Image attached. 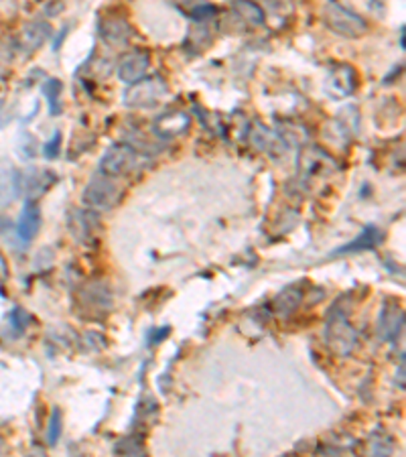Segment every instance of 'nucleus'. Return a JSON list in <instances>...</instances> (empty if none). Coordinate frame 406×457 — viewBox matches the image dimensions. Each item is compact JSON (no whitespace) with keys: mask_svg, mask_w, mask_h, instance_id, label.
I'll list each match as a JSON object with an SVG mask.
<instances>
[{"mask_svg":"<svg viewBox=\"0 0 406 457\" xmlns=\"http://www.w3.org/2000/svg\"><path fill=\"white\" fill-rule=\"evenodd\" d=\"M120 199L122 189L118 187V183L112 181V177H106V175L92 177V181L83 187V194H81L83 206L92 211H110L118 206Z\"/></svg>","mask_w":406,"mask_h":457,"instance_id":"nucleus-1","label":"nucleus"},{"mask_svg":"<svg viewBox=\"0 0 406 457\" xmlns=\"http://www.w3.org/2000/svg\"><path fill=\"white\" fill-rule=\"evenodd\" d=\"M323 19L327 27L335 31L341 37H352L358 39L368 31V23L362 14H358L352 9L338 4V2H327L323 6Z\"/></svg>","mask_w":406,"mask_h":457,"instance_id":"nucleus-2","label":"nucleus"},{"mask_svg":"<svg viewBox=\"0 0 406 457\" xmlns=\"http://www.w3.org/2000/svg\"><path fill=\"white\" fill-rule=\"evenodd\" d=\"M165 94H167V82L161 75H150L132 83L124 92V104L128 108H152L161 102Z\"/></svg>","mask_w":406,"mask_h":457,"instance_id":"nucleus-3","label":"nucleus"},{"mask_svg":"<svg viewBox=\"0 0 406 457\" xmlns=\"http://www.w3.org/2000/svg\"><path fill=\"white\" fill-rule=\"evenodd\" d=\"M138 167V152L126 142L112 145L100 159V171L106 177H124Z\"/></svg>","mask_w":406,"mask_h":457,"instance_id":"nucleus-4","label":"nucleus"},{"mask_svg":"<svg viewBox=\"0 0 406 457\" xmlns=\"http://www.w3.org/2000/svg\"><path fill=\"white\" fill-rule=\"evenodd\" d=\"M325 340L329 347L339 356H350L358 346V333L350 325L345 315H341V313H335L329 319L327 330H325Z\"/></svg>","mask_w":406,"mask_h":457,"instance_id":"nucleus-5","label":"nucleus"},{"mask_svg":"<svg viewBox=\"0 0 406 457\" xmlns=\"http://www.w3.org/2000/svg\"><path fill=\"white\" fill-rule=\"evenodd\" d=\"M69 234L78 242H92L100 232V218L92 209H71L68 216Z\"/></svg>","mask_w":406,"mask_h":457,"instance_id":"nucleus-6","label":"nucleus"},{"mask_svg":"<svg viewBox=\"0 0 406 457\" xmlns=\"http://www.w3.org/2000/svg\"><path fill=\"white\" fill-rule=\"evenodd\" d=\"M57 181V175L47 169H28L25 173H19V189L28 199L35 201V197L47 194Z\"/></svg>","mask_w":406,"mask_h":457,"instance_id":"nucleus-7","label":"nucleus"},{"mask_svg":"<svg viewBox=\"0 0 406 457\" xmlns=\"http://www.w3.org/2000/svg\"><path fill=\"white\" fill-rule=\"evenodd\" d=\"M191 126V116L185 110H171L161 114L155 125H152V132L161 139H175L181 137L183 132H187Z\"/></svg>","mask_w":406,"mask_h":457,"instance_id":"nucleus-8","label":"nucleus"},{"mask_svg":"<svg viewBox=\"0 0 406 457\" xmlns=\"http://www.w3.org/2000/svg\"><path fill=\"white\" fill-rule=\"evenodd\" d=\"M150 68V56L147 51H130L118 63V78L124 83L140 82Z\"/></svg>","mask_w":406,"mask_h":457,"instance_id":"nucleus-9","label":"nucleus"},{"mask_svg":"<svg viewBox=\"0 0 406 457\" xmlns=\"http://www.w3.org/2000/svg\"><path fill=\"white\" fill-rule=\"evenodd\" d=\"M51 37V25L47 21H31L27 23L23 31H21V37H19V51L31 56L35 53L39 47L45 45V41Z\"/></svg>","mask_w":406,"mask_h":457,"instance_id":"nucleus-10","label":"nucleus"},{"mask_svg":"<svg viewBox=\"0 0 406 457\" xmlns=\"http://www.w3.org/2000/svg\"><path fill=\"white\" fill-rule=\"evenodd\" d=\"M405 327V311L402 307L394 301H386L382 307L378 321V333L382 340L394 342Z\"/></svg>","mask_w":406,"mask_h":457,"instance_id":"nucleus-11","label":"nucleus"},{"mask_svg":"<svg viewBox=\"0 0 406 457\" xmlns=\"http://www.w3.org/2000/svg\"><path fill=\"white\" fill-rule=\"evenodd\" d=\"M41 230V208L37 206V201L27 199L23 211L19 216V222H16V234L23 242H31L35 240Z\"/></svg>","mask_w":406,"mask_h":457,"instance_id":"nucleus-12","label":"nucleus"},{"mask_svg":"<svg viewBox=\"0 0 406 457\" xmlns=\"http://www.w3.org/2000/svg\"><path fill=\"white\" fill-rule=\"evenodd\" d=\"M100 31L104 41H108L110 45H126L135 37V28L128 25L126 19L122 16H106L100 23Z\"/></svg>","mask_w":406,"mask_h":457,"instance_id":"nucleus-13","label":"nucleus"},{"mask_svg":"<svg viewBox=\"0 0 406 457\" xmlns=\"http://www.w3.org/2000/svg\"><path fill=\"white\" fill-rule=\"evenodd\" d=\"M382 238H384V234H382L378 226H365L355 240L335 250V254H350V252H364V250L376 248L382 242Z\"/></svg>","mask_w":406,"mask_h":457,"instance_id":"nucleus-14","label":"nucleus"},{"mask_svg":"<svg viewBox=\"0 0 406 457\" xmlns=\"http://www.w3.org/2000/svg\"><path fill=\"white\" fill-rule=\"evenodd\" d=\"M331 90L339 96H350L358 88V75L352 65H338L331 70V80H329Z\"/></svg>","mask_w":406,"mask_h":457,"instance_id":"nucleus-15","label":"nucleus"},{"mask_svg":"<svg viewBox=\"0 0 406 457\" xmlns=\"http://www.w3.org/2000/svg\"><path fill=\"white\" fill-rule=\"evenodd\" d=\"M19 194V171L13 167H0V206L11 204Z\"/></svg>","mask_w":406,"mask_h":457,"instance_id":"nucleus-16","label":"nucleus"},{"mask_svg":"<svg viewBox=\"0 0 406 457\" xmlns=\"http://www.w3.org/2000/svg\"><path fill=\"white\" fill-rule=\"evenodd\" d=\"M301 299H303V291L298 289V287H286L281 295H276V299H274V303H272V309L276 311V315H291L295 309L301 303Z\"/></svg>","mask_w":406,"mask_h":457,"instance_id":"nucleus-17","label":"nucleus"},{"mask_svg":"<svg viewBox=\"0 0 406 457\" xmlns=\"http://www.w3.org/2000/svg\"><path fill=\"white\" fill-rule=\"evenodd\" d=\"M250 140L256 145V149H260V151H283L284 149V140L276 132H272V130H269L266 126L262 125H256L254 132L250 135Z\"/></svg>","mask_w":406,"mask_h":457,"instance_id":"nucleus-18","label":"nucleus"},{"mask_svg":"<svg viewBox=\"0 0 406 457\" xmlns=\"http://www.w3.org/2000/svg\"><path fill=\"white\" fill-rule=\"evenodd\" d=\"M234 11H236V14H238L240 19H244V21H246L248 25H252V27L262 25L264 19H266L264 11H262L258 4H254V2H236V4H234Z\"/></svg>","mask_w":406,"mask_h":457,"instance_id":"nucleus-19","label":"nucleus"},{"mask_svg":"<svg viewBox=\"0 0 406 457\" xmlns=\"http://www.w3.org/2000/svg\"><path fill=\"white\" fill-rule=\"evenodd\" d=\"M41 94L47 98L49 114L55 116L59 112V96H61V82L59 80H47L41 85Z\"/></svg>","mask_w":406,"mask_h":457,"instance_id":"nucleus-20","label":"nucleus"},{"mask_svg":"<svg viewBox=\"0 0 406 457\" xmlns=\"http://www.w3.org/2000/svg\"><path fill=\"white\" fill-rule=\"evenodd\" d=\"M392 439L386 437V435L372 437V441H370V457H390L392 456Z\"/></svg>","mask_w":406,"mask_h":457,"instance_id":"nucleus-21","label":"nucleus"},{"mask_svg":"<svg viewBox=\"0 0 406 457\" xmlns=\"http://www.w3.org/2000/svg\"><path fill=\"white\" fill-rule=\"evenodd\" d=\"M11 325H13V330L16 333H23L25 330H27L28 321H31V317H28L27 311H23L21 307H14L13 311H11Z\"/></svg>","mask_w":406,"mask_h":457,"instance_id":"nucleus-22","label":"nucleus"},{"mask_svg":"<svg viewBox=\"0 0 406 457\" xmlns=\"http://www.w3.org/2000/svg\"><path fill=\"white\" fill-rule=\"evenodd\" d=\"M59 435H61V415H59V411H53L51 419H49V431H47V441H49V445L57 443Z\"/></svg>","mask_w":406,"mask_h":457,"instance_id":"nucleus-23","label":"nucleus"},{"mask_svg":"<svg viewBox=\"0 0 406 457\" xmlns=\"http://www.w3.org/2000/svg\"><path fill=\"white\" fill-rule=\"evenodd\" d=\"M216 13H217L216 6H212V4H203V6L193 9V11H191V16H193L195 21H207V19H214Z\"/></svg>","mask_w":406,"mask_h":457,"instance_id":"nucleus-24","label":"nucleus"},{"mask_svg":"<svg viewBox=\"0 0 406 457\" xmlns=\"http://www.w3.org/2000/svg\"><path fill=\"white\" fill-rule=\"evenodd\" d=\"M59 145H61V132H55L53 139L43 147V154H45L47 159H55V157L59 154Z\"/></svg>","mask_w":406,"mask_h":457,"instance_id":"nucleus-25","label":"nucleus"}]
</instances>
